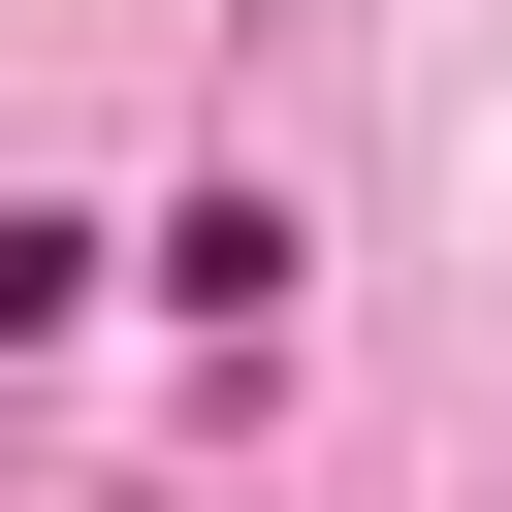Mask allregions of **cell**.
Listing matches in <instances>:
<instances>
[{"mask_svg": "<svg viewBox=\"0 0 512 512\" xmlns=\"http://www.w3.org/2000/svg\"><path fill=\"white\" fill-rule=\"evenodd\" d=\"M288 288H320V224L224 160V192H160V320H224V352H288Z\"/></svg>", "mask_w": 512, "mask_h": 512, "instance_id": "6da1fadb", "label": "cell"}]
</instances>
